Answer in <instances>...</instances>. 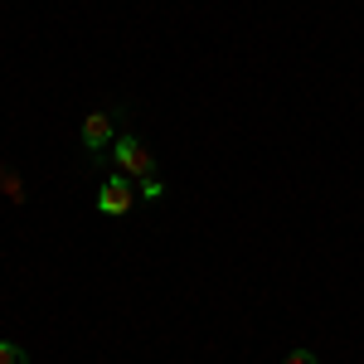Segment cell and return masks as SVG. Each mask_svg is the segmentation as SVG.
I'll list each match as a JSON object with an SVG mask.
<instances>
[{
  "label": "cell",
  "mask_w": 364,
  "mask_h": 364,
  "mask_svg": "<svg viewBox=\"0 0 364 364\" xmlns=\"http://www.w3.org/2000/svg\"><path fill=\"white\" fill-rule=\"evenodd\" d=\"M112 156H117V166H122V175L141 185V195H146V199H161L156 156H151V146H146V141H136V136H117V141H112Z\"/></svg>",
  "instance_id": "cell-1"
},
{
  "label": "cell",
  "mask_w": 364,
  "mask_h": 364,
  "mask_svg": "<svg viewBox=\"0 0 364 364\" xmlns=\"http://www.w3.org/2000/svg\"><path fill=\"white\" fill-rule=\"evenodd\" d=\"M132 199H136L132 180H127V175H112V180L102 185V195H97V209H102V214H127Z\"/></svg>",
  "instance_id": "cell-2"
},
{
  "label": "cell",
  "mask_w": 364,
  "mask_h": 364,
  "mask_svg": "<svg viewBox=\"0 0 364 364\" xmlns=\"http://www.w3.org/2000/svg\"><path fill=\"white\" fill-rule=\"evenodd\" d=\"M112 141H117V127H112V117H107V112H92L83 122V146L92 151V156H102Z\"/></svg>",
  "instance_id": "cell-3"
},
{
  "label": "cell",
  "mask_w": 364,
  "mask_h": 364,
  "mask_svg": "<svg viewBox=\"0 0 364 364\" xmlns=\"http://www.w3.org/2000/svg\"><path fill=\"white\" fill-rule=\"evenodd\" d=\"M0 195H5V199H15V204L25 199V185H20V175H10L5 166H0Z\"/></svg>",
  "instance_id": "cell-4"
},
{
  "label": "cell",
  "mask_w": 364,
  "mask_h": 364,
  "mask_svg": "<svg viewBox=\"0 0 364 364\" xmlns=\"http://www.w3.org/2000/svg\"><path fill=\"white\" fill-rule=\"evenodd\" d=\"M0 364H29V355L20 345H5V340H0Z\"/></svg>",
  "instance_id": "cell-5"
},
{
  "label": "cell",
  "mask_w": 364,
  "mask_h": 364,
  "mask_svg": "<svg viewBox=\"0 0 364 364\" xmlns=\"http://www.w3.org/2000/svg\"><path fill=\"white\" fill-rule=\"evenodd\" d=\"M282 364H316V355H311V350H291Z\"/></svg>",
  "instance_id": "cell-6"
}]
</instances>
